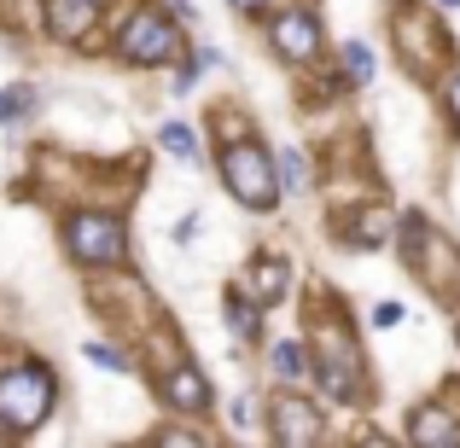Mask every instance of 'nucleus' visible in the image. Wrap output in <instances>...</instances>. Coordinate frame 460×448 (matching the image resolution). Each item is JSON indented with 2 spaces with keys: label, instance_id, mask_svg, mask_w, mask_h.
I'll list each match as a JSON object with an SVG mask.
<instances>
[{
  "label": "nucleus",
  "instance_id": "1",
  "mask_svg": "<svg viewBox=\"0 0 460 448\" xmlns=\"http://www.w3.org/2000/svg\"><path fill=\"white\" fill-rule=\"evenodd\" d=\"M58 402V384L41 361H12L0 367V431L6 437H30Z\"/></svg>",
  "mask_w": 460,
  "mask_h": 448
},
{
  "label": "nucleus",
  "instance_id": "2",
  "mask_svg": "<svg viewBox=\"0 0 460 448\" xmlns=\"http://www.w3.org/2000/svg\"><path fill=\"white\" fill-rule=\"evenodd\" d=\"M222 180L245 210H274V198H280V163L251 135H234L222 146Z\"/></svg>",
  "mask_w": 460,
  "mask_h": 448
},
{
  "label": "nucleus",
  "instance_id": "3",
  "mask_svg": "<svg viewBox=\"0 0 460 448\" xmlns=\"http://www.w3.org/2000/svg\"><path fill=\"white\" fill-rule=\"evenodd\" d=\"M181 30H175V18H169L164 6H140L135 18L123 23V35H117V58L123 65H135V70H157V65H169V58H181Z\"/></svg>",
  "mask_w": 460,
  "mask_h": 448
},
{
  "label": "nucleus",
  "instance_id": "4",
  "mask_svg": "<svg viewBox=\"0 0 460 448\" xmlns=\"http://www.w3.org/2000/svg\"><path fill=\"white\" fill-rule=\"evenodd\" d=\"M65 250L82 262V268H117L128 257V233L117 215H93V210H76L65 222Z\"/></svg>",
  "mask_w": 460,
  "mask_h": 448
},
{
  "label": "nucleus",
  "instance_id": "5",
  "mask_svg": "<svg viewBox=\"0 0 460 448\" xmlns=\"http://www.w3.org/2000/svg\"><path fill=\"white\" fill-rule=\"evenodd\" d=\"M314 373H321V391L332 396V402H356L361 396V356H356V344H349L344 326H326L321 332Z\"/></svg>",
  "mask_w": 460,
  "mask_h": 448
},
{
  "label": "nucleus",
  "instance_id": "6",
  "mask_svg": "<svg viewBox=\"0 0 460 448\" xmlns=\"http://www.w3.org/2000/svg\"><path fill=\"white\" fill-rule=\"evenodd\" d=\"M321 431H326V419L314 414V402H304V396H280L274 402V437L280 443L304 448V443H321Z\"/></svg>",
  "mask_w": 460,
  "mask_h": 448
},
{
  "label": "nucleus",
  "instance_id": "7",
  "mask_svg": "<svg viewBox=\"0 0 460 448\" xmlns=\"http://www.w3.org/2000/svg\"><path fill=\"white\" fill-rule=\"evenodd\" d=\"M274 47H280V58H292V65H309V58L321 53V23H314L309 12H286V18H274Z\"/></svg>",
  "mask_w": 460,
  "mask_h": 448
},
{
  "label": "nucleus",
  "instance_id": "8",
  "mask_svg": "<svg viewBox=\"0 0 460 448\" xmlns=\"http://www.w3.org/2000/svg\"><path fill=\"white\" fill-rule=\"evenodd\" d=\"M157 391H164V402L175 408V414H204V408H210V379H204L199 367H169Z\"/></svg>",
  "mask_w": 460,
  "mask_h": 448
},
{
  "label": "nucleus",
  "instance_id": "9",
  "mask_svg": "<svg viewBox=\"0 0 460 448\" xmlns=\"http://www.w3.org/2000/svg\"><path fill=\"white\" fill-rule=\"evenodd\" d=\"M286 285H292V268L286 262H274V257H257L251 262V274H245V292L269 309V303H280L286 297Z\"/></svg>",
  "mask_w": 460,
  "mask_h": 448
},
{
  "label": "nucleus",
  "instance_id": "10",
  "mask_svg": "<svg viewBox=\"0 0 460 448\" xmlns=\"http://www.w3.org/2000/svg\"><path fill=\"white\" fill-rule=\"evenodd\" d=\"M414 443H443V448H460V426L449 419V408H420L414 414Z\"/></svg>",
  "mask_w": 460,
  "mask_h": 448
},
{
  "label": "nucleus",
  "instance_id": "11",
  "mask_svg": "<svg viewBox=\"0 0 460 448\" xmlns=\"http://www.w3.org/2000/svg\"><path fill=\"white\" fill-rule=\"evenodd\" d=\"M93 6H100V0H53V6H47V23H53L58 35H88Z\"/></svg>",
  "mask_w": 460,
  "mask_h": 448
},
{
  "label": "nucleus",
  "instance_id": "12",
  "mask_svg": "<svg viewBox=\"0 0 460 448\" xmlns=\"http://www.w3.org/2000/svg\"><path fill=\"white\" fill-rule=\"evenodd\" d=\"M391 239V215L373 204V210H356V227H349V245H361V250H373V245H385Z\"/></svg>",
  "mask_w": 460,
  "mask_h": 448
},
{
  "label": "nucleus",
  "instance_id": "13",
  "mask_svg": "<svg viewBox=\"0 0 460 448\" xmlns=\"http://www.w3.org/2000/svg\"><path fill=\"white\" fill-rule=\"evenodd\" d=\"M35 117V88H23V82H12V88H0V128H18Z\"/></svg>",
  "mask_w": 460,
  "mask_h": 448
},
{
  "label": "nucleus",
  "instance_id": "14",
  "mask_svg": "<svg viewBox=\"0 0 460 448\" xmlns=\"http://www.w3.org/2000/svg\"><path fill=\"white\" fill-rule=\"evenodd\" d=\"M269 367L280 373L286 384H297V379H304V373L314 367V361L304 356V344H297V338H286V344H274V349H269Z\"/></svg>",
  "mask_w": 460,
  "mask_h": 448
},
{
  "label": "nucleus",
  "instance_id": "15",
  "mask_svg": "<svg viewBox=\"0 0 460 448\" xmlns=\"http://www.w3.org/2000/svg\"><path fill=\"white\" fill-rule=\"evenodd\" d=\"M227 326H234V338H257V326H262V303L251 297V292H245V297L234 292V297H227Z\"/></svg>",
  "mask_w": 460,
  "mask_h": 448
},
{
  "label": "nucleus",
  "instance_id": "16",
  "mask_svg": "<svg viewBox=\"0 0 460 448\" xmlns=\"http://www.w3.org/2000/svg\"><path fill=\"white\" fill-rule=\"evenodd\" d=\"M157 140H164L169 157H181V163H199V135H192L187 123H164V135H157Z\"/></svg>",
  "mask_w": 460,
  "mask_h": 448
},
{
  "label": "nucleus",
  "instance_id": "17",
  "mask_svg": "<svg viewBox=\"0 0 460 448\" xmlns=\"http://www.w3.org/2000/svg\"><path fill=\"white\" fill-rule=\"evenodd\" d=\"M280 180H286L292 192L309 187V163H304V152H297V146H286V157H280Z\"/></svg>",
  "mask_w": 460,
  "mask_h": 448
},
{
  "label": "nucleus",
  "instance_id": "18",
  "mask_svg": "<svg viewBox=\"0 0 460 448\" xmlns=\"http://www.w3.org/2000/svg\"><path fill=\"white\" fill-rule=\"evenodd\" d=\"M88 361H93V367H105V373H128V356L117 344H100V338L88 344Z\"/></svg>",
  "mask_w": 460,
  "mask_h": 448
},
{
  "label": "nucleus",
  "instance_id": "19",
  "mask_svg": "<svg viewBox=\"0 0 460 448\" xmlns=\"http://www.w3.org/2000/svg\"><path fill=\"white\" fill-rule=\"evenodd\" d=\"M344 58H349V76H356L361 88H367V82H373V58H367V47L349 41V47H344Z\"/></svg>",
  "mask_w": 460,
  "mask_h": 448
},
{
  "label": "nucleus",
  "instance_id": "20",
  "mask_svg": "<svg viewBox=\"0 0 460 448\" xmlns=\"http://www.w3.org/2000/svg\"><path fill=\"white\" fill-rule=\"evenodd\" d=\"M373 321H379V326H396V321H402V303H379V309H373Z\"/></svg>",
  "mask_w": 460,
  "mask_h": 448
},
{
  "label": "nucleus",
  "instance_id": "21",
  "mask_svg": "<svg viewBox=\"0 0 460 448\" xmlns=\"http://www.w3.org/2000/svg\"><path fill=\"white\" fill-rule=\"evenodd\" d=\"M175 239H181V245H192V239H199V215H187V222L175 227Z\"/></svg>",
  "mask_w": 460,
  "mask_h": 448
},
{
  "label": "nucleus",
  "instance_id": "22",
  "mask_svg": "<svg viewBox=\"0 0 460 448\" xmlns=\"http://www.w3.org/2000/svg\"><path fill=\"white\" fill-rule=\"evenodd\" d=\"M443 100H449V111L460 117V76H449V88H443Z\"/></svg>",
  "mask_w": 460,
  "mask_h": 448
},
{
  "label": "nucleus",
  "instance_id": "23",
  "mask_svg": "<svg viewBox=\"0 0 460 448\" xmlns=\"http://www.w3.org/2000/svg\"><path fill=\"white\" fill-rule=\"evenodd\" d=\"M269 0H234V12H262Z\"/></svg>",
  "mask_w": 460,
  "mask_h": 448
},
{
  "label": "nucleus",
  "instance_id": "24",
  "mask_svg": "<svg viewBox=\"0 0 460 448\" xmlns=\"http://www.w3.org/2000/svg\"><path fill=\"white\" fill-rule=\"evenodd\" d=\"M443 6H460V0H443Z\"/></svg>",
  "mask_w": 460,
  "mask_h": 448
}]
</instances>
